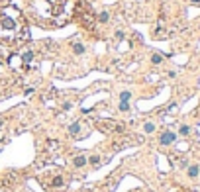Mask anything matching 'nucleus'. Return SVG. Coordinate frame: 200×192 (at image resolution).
<instances>
[{"mask_svg": "<svg viewBox=\"0 0 200 192\" xmlns=\"http://www.w3.org/2000/svg\"><path fill=\"white\" fill-rule=\"evenodd\" d=\"M30 37L28 22L16 6L0 10V43L2 45H22Z\"/></svg>", "mask_w": 200, "mask_h": 192, "instance_id": "nucleus-1", "label": "nucleus"}, {"mask_svg": "<svg viewBox=\"0 0 200 192\" xmlns=\"http://www.w3.org/2000/svg\"><path fill=\"white\" fill-rule=\"evenodd\" d=\"M75 10H77V0H65V4L59 6V12L55 14V24L57 26L67 24L75 16Z\"/></svg>", "mask_w": 200, "mask_h": 192, "instance_id": "nucleus-2", "label": "nucleus"}, {"mask_svg": "<svg viewBox=\"0 0 200 192\" xmlns=\"http://www.w3.org/2000/svg\"><path fill=\"white\" fill-rule=\"evenodd\" d=\"M96 126H98V130L104 131V133H114V131L120 133V131H124V127L120 124H116L114 120H98Z\"/></svg>", "mask_w": 200, "mask_h": 192, "instance_id": "nucleus-3", "label": "nucleus"}, {"mask_svg": "<svg viewBox=\"0 0 200 192\" xmlns=\"http://www.w3.org/2000/svg\"><path fill=\"white\" fill-rule=\"evenodd\" d=\"M10 67L16 69V71H24V61H22L20 53H14V55L10 57Z\"/></svg>", "mask_w": 200, "mask_h": 192, "instance_id": "nucleus-4", "label": "nucleus"}, {"mask_svg": "<svg viewBox=\"0 0 200 192\" xmlns=\"http://www.w3.org/2000/svg\"><path fill=\"white\" fill-rule=\"evenodd\" d=\"M175 139H177V135L173 131H163L159 137V143L161 145H171V143H175Z\"/></svg>", "mask_w": 200, "mask_h": 192, "instance_id": "nucleus-5", "label": "nucleus"}, {"mask_svg": "<svg viewBox=\"0 0 200 192\" xmlns=\"http://www.w3.org/2000/svg\"><path fill=\"white\" fill-rule=\"evenodd\" d=\"M80 131H83V126H80L79 122H75V124L69 126V133H71L73 137H83V133H80Z\"/></svg>", "mask_w": 200, "mask_h": 192, "instance_id": "nucleus-6", "label": "nucleus"}, {"mask_svg": "<svg viewBox=\"0 0 200 192\" xmlns=\"http://www.w3.org/2000/svg\"><path fill=\"white\" fill-rule=\"evenodd\" d=\"M198 174H200V167H198V165H190V167H188V177L196 178Z\"/></svg>", "mask_w": 200, "mask_h": 192, "instance_id": "nucleus-7", "label": "nucleus"}, {"mask_svg": "<svg viewBox=\"0 0 200 192\" xmlns=\"http://www.w3.org/2000/svg\"><path fill=\"white\" fill-rule=\"evenodd\" d=\"M86 161H88V159H86L84 155H77V157H75V167H84V165H86Z\"/></svg>", "mask_w": 200, "mask_h": 192, "instance_id": "nucleus-8", "label": "nucleus"}, {"mask_svg": "<svg viewBox=\"0 0 200 192\" xmlns=\"http://www.w3.org/2000/svg\"><path fill=\"white\" fill-rule=\"evenodd\" d=\"M53 188H59V186H65V180L63 177H53V182H51Z\"/></svg>", "mask_w": 200, "mask_h": 192, "instance_id": "nucleus-9", "label": "nucleus"}, {"mask_svg": "<svg viewBox=\"0 0 200 192\" xmlns=\"http://www.w3.org/2000/svg\"><path fill=\"white\" fill-rule=\"evenodd\" d=\"M108 18H110V14H108V12H100V14H98V22H100V24H106Z\"/></svg>", "mask_w": 200, "mask_h": 192, "instance_id": "nucleus-10", "label": "nucleus"}, {"mask_svg": "<svg viewBox=\"0 0 200 192\" xmlns=\"http://www.w3.org/2000/svg\"><path fill=\"white\" fill-rule=\"evenodd\" d=\"M143 130H145V133H153V131H155V124H151V122H147V124L143 126Z\"/></svg>", "mask_w": 200, "mask_h": 192, "instance_id": "nucleus-11", "label": "nucleus"}, {"mask_svg": "<svg viewBox=\"0 0 200 192\" xmlns=\"http://www.w3.org/2000/svg\"><path fill=\"white\" fill-rule=\"evenodd\" d=\"M73 51L80 55V53H84V45H83V43H75V45H73Z\"/></svg>", "mask_w": 200, "mask_h": 192, "instance_id": "nucleus-12", "label": "nucleus"}, {"mask_svg": "<svg viewBox=\"0 0 200 192\" xmlns=\"http://www.w3.org/2000/svg\"><path fill=\"white\" fill-rule=\"evenodd\" d=\"M129 98H132V92H129V90H124V92L120 94V100H126V102H129Z\"/></svg>", "mask_w": 200, "mask_h": 192, "instance_id": "nucleus-13", "label": "nucleus"}, {"mask_svg": "<svg viewBox=\"0 0 200 192\" xmlns=\"http://www.w3.org/2000/svg\"><path fill=\"white\" fill-rule=\"evenodd\" d=\"M88 163L94 165V167H98V165H100V157H98V155H92V157L88 159Z\"/></svg>", "mask_w": 200, "mask_h": 192, "instance_id": "nucleus-14", "label": "nucleus"}, {"mask_svg": "<svg viewBox=\"0 0 200 192\" xmlns=\"http://www.w3.org/2000/svg\"><path fill=\"white\" fill-rule=\"evenodd\" d=\"M151 61H153V63H155V65H159V63H161V61H163V57H161V55H159V53H153V55H151Z\"/></svg>", "mask_w": 200, "mask_h": 192, "instance_id": "nucleus-15", "label": "nucleus"}, {"mask_svg": "<svg viewBox=\"0 0 200 192\" xmlns=\"http://www.w3.org/2000/svg\"><path fill=\"white\" fill-rule=\"evenodd\" d=\"M120 110H122V112H128V110H129V102H126V100H120Z\"/></svg>", "mask_w": 200, "mask_h": 192, "instance_id": "nucleus-16", "label": "nucleus"}, {"mask_svg": "<svg viewBox=\"0 0 200 192\" xmlns=\"http://www.w3.org/2000/svg\"><path fill=\"white\" fill-rule=\"evenodd\" d=\"M179 133H181V135H188V133H190V127H188V126H181Z\"/></svg>", "mask_w": 200, "mask_h": 192, "instance_id": "nucleus-17", "label": "nucleus"}, {"mask_svg": "<svg viewBox=\"0 0 200 192\" xmlns=\"http://www.w3.org/2000/svg\"><path fill=\"white\" fill-rule=\"evenodd\" d=\"M47 2L51 4V6H55V8H59L61 4H65V0H47Z\"/></svg>", "mask_w": 200, "mask_h": 192, "instance_id": "nucleus-18", "label": "nucleus"}, {"mask_svg": "<svg viewBox=\"0 0 200 192\" xmlns=\"http://www.w3.org/2000/svg\"><path fill=\"white\" fill-rule=\"evenodd\" d=\"M190 2H192V4H200V0H190Z\"/></svg>", "mask_w": 200, "mask_h": 192, "instance_id": "nucleus-19", "label": "nucleus"}]
</instances>
